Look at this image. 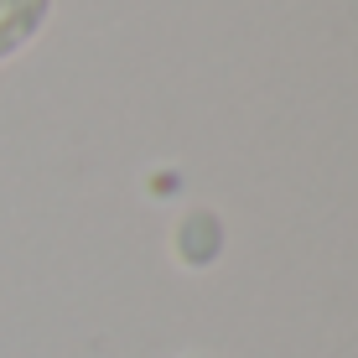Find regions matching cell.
I'll return each mask as SVG.
<instances>
[{
  "instance_id": "cell-1",
  "label": "cell",
  "mask_w": 358,
  "mask_h": 358,
  "mask_svg": "<svg viewBox=\"0 0 358 358\" xmlns=\"http://www.w3.org/2000/svg\"><path fill=\"white\" fill-rule=\"evenodd\" d=\"M57 0H0V68L21 57L36 36L47 31Z\"/></svg>"
}]
</instances>
